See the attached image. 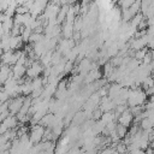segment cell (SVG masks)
Segmentation results:
<instances>
[{
	"label": "cell",
	"instance_id": "1",
	"mask_svg": "<svg viewBox=\"0 0 154 154\" xmlns=\"http://www.w3.org/2000/svg\"><path fill=\"white\" fill-rule=\"evenodd\" d=\"M45 126L41 125V124H32L31 128H30V132H29V136H30V140L32 141V143H40L42 140H43V135H45Z\"/></svg>",
	"mask_w": 154,
	"mask_h": 154
},
{
	"label": "cell",
	"instance_id": "7",
	"mask_svg": "<svg viewBox=\"0 0 154 154\" xmlns=\"http://www.w3.org/2000/svg\"><path fill=\"white\" fill-rule=\"evenodd\" d=\"M136 2V0H123V2L120 4V7H122V10L123 8H129L131 5H134Z\"/></svg>",
	"mask_w": 154,
	"mask_h": 154
},
{
	"label": "cell",
	"instance_id": "4",
	"mask_svg": "<svg viewBox=\"0 0 154 154\" xmlns=\"http://www.w3.org/2000/svg\"><path fill=\"white\" fill-rule=\"evenodd\" d=\"M132 122H134V114H132V112H131L130 108H126L119 116V118H118V123H120V124H123V125H125L128 128L131 125Z\"/></svg>",
	"mask_w": 154,
	"mask_h": 154
},
{
	"label": "cell",
	"instance_id": "6",
	"mask_svg": "<svg viewBox=\"0 0 154 154\" xmlns=\"http://www.w3.org/2000/svg\"><path fill=\"white\" fill-rule=\"evenodd\" d=\"M147 52H148V49H147V48H141V49H137V51H135V53H134V58H136L137 60H140V61L142 63V60H143L144 55L147 54Z\"/></svg>",
	"mask_w": 154,
	"mask_h": 154
},
{
	"label": "cell",
	"instance_id": "2",
	"mask_svg": "<svg viewBox=\"0 0 154 154\" xmlns=\"http://www.w3.org/2000/svg\"><path fill=\"white\" fill-rule=\"evenodd\" d=\"M24 100H25V95L24 96H16V97H11L10 99V103H8V109L11 112V114H14L17 116L24 103Z\"/></svg>",
	"mask_w": 154,
	"mask_h": 154
},
{
	"label": "cell",
	"instance_id": "3",
	"mask_svg": "<svg viewBox=\"0 0 154 154\" xmlns=\"http://www.w3.org/2000/svg\"><path fill=\"white\" fill-rule=\"evenodd\" d=\"M43 65H42V63L40 61H37V60H35L28 69H26V77H29V78H35V77H38V75L43 71Z\"/></svg>",
	"mask_w": 154,
	"mask_h": 154
},
{
	"label": "cell",
	"instance_id": "5",
	"mask_svg": "<svg viewBox=\"0 0 154 154\" xmlns=\"http://www.w3.org/2000/svg\"><path fill=\"white\" fill-rule=\"evenodd\" d=\"M117 134L119 135V137L120 138H124L126 135H128V126H125V125H123V124H117Z\"/></svg>",
	"mask_w": 154,
	"mask_h": 154
},
{
	"label": "cell",
	"instance_id": "8",
	"mask_svg": "<svg viewBox=\"0 0 154 154\" xmlns=\"http://www.w3.org/2000/svg\"><path fill=\"white\" fill-rule=\"evenodd\" d=\"M73 71V61L72 60H67L65 64V73L66 72H71Z\"/></svg>",
	"mask_w": 154,
	"mask_h": 154
}]
</instances>
